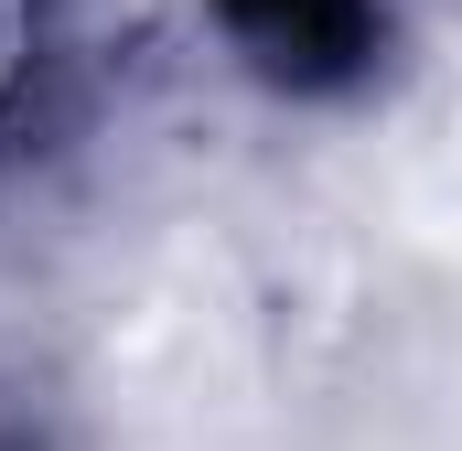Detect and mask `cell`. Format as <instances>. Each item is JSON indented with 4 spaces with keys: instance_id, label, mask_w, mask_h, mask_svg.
I'll return each mask as SVG.
<instances>
[{
    "instance_id": "obj_2",
    "label": "cell",
    "mask_w": 462,
    "mask_h": 451,
    "mask_svg": "<svg viewBox=\"0 0 462 451\" xmlns=\"http://www.w3.org/2000/svg\"><path fill=\"white\" fill-rule=\"evenodd\" d=\"M0 451H43V430H32V409H22L11 376H0Z\"/></svg>"
},
{
    "instance_id": "obj_1",
    "label": "cell",
    "mask_w": 462,
    "mask_h": 451,
    "mask_svg": "<svg viewBox=\"0 0 462 451\" xmlns=\"http://www.w3.org/2000/svg\"><path fill=\"white\" fill-rule=\"evenodd\" d=\"M205 11L226 54L280 97H355L398 43L387 0H205Z\"/></svg>"
}]
</instances>
